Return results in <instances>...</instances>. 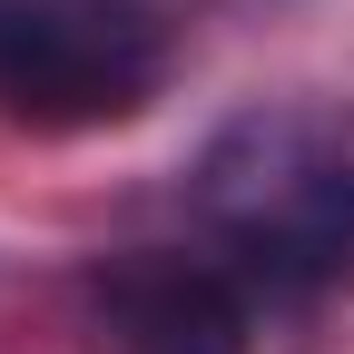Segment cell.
<instances>
[{
    "instance_id": "cell-2",
    "label": "cell",
    "mask_w": 354,
    "mask_h": 354,
    "mask_svg": "<svg viewBox=\"0 0 354 354\" xmlns=\"http://www.w3.org/2000/svg\"><path fill=\"white\" fill-rule=\"evenodd\" d=\"M167 79V20L148 0H0V118L10 128H109Z\"/></svg>"
},
{
    "instance_id": "cell-1",
    "label": "cell",
    "mask_w": 354,
    "mask_h": 354,
    "mask_svg": "<svg viewBox=\"0 0 354 354\" xmlns=\"http://www.w3.org/2000/svg\"><path fill=\"white\" fill-rule=\"evenodd\" d=\"M197 236L246 295H325L354 276V148L305 109H256L197 158Z\"/></svg>"
},
{
    "instance_id": "cell-3",
    "label": "cell",
    "mask_w": 354,
    "mask_h": 354,
    "mask_svg": "<svg viewBox=\"0 0 354 354\" xmlns=\"http://www.w3.org/2000/svg\"><path fill=\"white\" fill-rule=\"evenodd\" d=\"M99 354H246V286L216 256L138 246L88 276Z\"/></svg>"
}]
</instances>
